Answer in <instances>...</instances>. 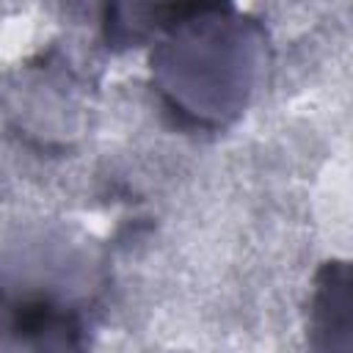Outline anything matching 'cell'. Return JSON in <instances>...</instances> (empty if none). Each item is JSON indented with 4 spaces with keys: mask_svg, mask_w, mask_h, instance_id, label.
Returning a JSON list of instances; mask_svg holds the SVG:
<instances>
[{
    "mask_svg": "<svg viewBox=\"0 0 353 353\" xmlns=\"http://www.w3.org/2000/svg\"><path fill=\"white\" fill-rule=\"evenodd\" d=\"M226 6L229 0H105V39L116 50L141 47Z\"/></svg>",
    "mask_w": 353,
    "mask_h": 353,
    "instance_id": "1",
    "label": "cell"
}]
</instances>
